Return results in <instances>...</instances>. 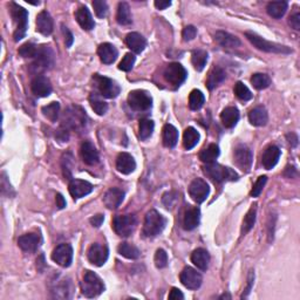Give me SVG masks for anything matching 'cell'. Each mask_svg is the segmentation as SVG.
Here are the masks:
<instances>
[{
	"label": "cell",
	"mask_w": 300,
	"mask_h": 300,
	"mask_svg": "<svg viewBox=\"0 0 300 300\" xmlns=\"http://www.w3.org/2000/svg\"><path fill=\"white\" fill-rule=\"evenodd\" d=\"M191 262L196 265L198 269L202 271H207L210 263V256L205 249H196L191 255Z\"/></svg>",
	"instance_id": "32"
},
{
	"label": "cell",
	"mask_w": 300,
	"mask_h": 300,
	"mask_svg": "<svg viewBox=\"0 0 300 300\" xmlns=\"http://www.w3.org/2000/svg\"><path fill=\"white\" fill-rule=\"evenodd\" d=\"M288 24L291 25L292 28H294L295 31L300 30V13L297 12L294 14H292L290 17V20H288Z\"/></svg>",
	"instance_id": "55"
},
{
	"label": "cell",
	"mask_w": 300,
	"mask_h": 300,
	"mask_svg": "<svg viewBox=\"0 0 300 300\" xmlns=\"http://www.w3.org/2000/svg\"><path fill=\"white\" fill-rule=\"evenodd\" d=\"M41 242L42 238L40 233H26L19 237L18 245H19L23 251L28 252V254H33V252H35L40 248Z\"/></svg>",
	"instance_id": "16"
},
{
	"label": "cell",
	"mask_w": 300,
	"mask_h": 300,
	"mask_svg": "<svg viewBox=\"0 0 300 300\" xmlns=\"http://www.w3.org/2000/svg\"><path fill=\"white\" fill-rule=\"evenodd\" d=\"M126 43L129 47L130 50H133L134 53L140 54L142 53L144 48L147 47V40L143 35H141L137 32H132L126 37Z\"/></svg>",
	"instance_id": "25"
},
{
	"label": "cell",
	"mask_w": 300,
	"mask_h": 300,
	"mask_svg": "<svg viewBox=\"0 0 300 300\" xmlns=\"http://www.w3.org/2000/svg\"><path fill=\"white\" fill-rule=\"evenodd\" d=\"M215 40L224 48H236V47L241 46V40L236 35H232L224 31L216 32Z\"/></svg>",
	"instance_id": "29"
},
{
	"label": "cell",
	"mask_w": 300,
	"mask_h": 300,
	"mask_svg": "<svg viewBox=\"0 0 300 300\" xmlns=\"http://www.w3.org/2000/svg\"><path fill=\"white\" fill-rule=\"evenodd\" d=\"M136 225V218L134 215L115 216L113 219V229L121 237H128L133 233Z\"/></svg>",
	"instance_id": "8"
},
{
	"label": "cell",
	"mask_w": 300,
	"mask_h": 300,
	"mask_svg": "<svg viewBox=\"0 0 300 300\" xmlns=\"http://www.w3.org/2000/svg\"><path fill=\"white\" fill-rule=\"evenodd\" d=\"M287 140L288 142H290V144L292 147H297L298 146V136L295 135L294 133H291V134H287Z\"/></svg>",
	"instance_id": "62"
},
{
	"label": "cell",
	"mask_w": 300,
	"mask_h": 300,
	"mask_svg": "<svg viewBox=\"0 0 300 300\" xmlns=\"http://www.w3.org/2000/svg\"><path fill=\"white\" fill-rule=\"evenodd\" d=\"M201 220V211L200 209L194 207L188 209L186 215H184V220H183V225L186 230H194L195 227L198 226Z\"/></svg>",
	"instance_id": "33"
},
{
	"label": "cell",
	"mask_w": 300,
	"mask_h": 300,
	"mask_svg": "<svg viewBox=\"0 0 300 300\" xmlns=\"http://www.w3.org/2000/svg\"><path fill=\"white\" fill-rule=\"evenodd\" d=\"M167 220L156 210H150L146 215L143 224V234L146 237H155L163 231Z\"/></svg>",
	"instance_id": "5"
},
{
	"label": "cell",
	"mask_w": 300,
	"mask_h": 300,
	"mask_svg": "<svg viewBox=\"0 0 300 300\" xmlns=\"http://www.w3.org/2000/svg\"><path fill=\"white\" fill-rule=\"evenodd\" d=\"M54 64V54L52 49L48 46H39L37 55L34 57V66L41 70L53 66Z\"/></svg>",
	"instance_id": "18"
},
{
	"label": "cell",
	"mask_w": 300,
	"mask_h": 300,
	"mask_svg": "<svg viewBox=\"0 0 300 300\" xmlns=\"http://www.w3.org/2000/svg\"><path fill=\"white\" fill-rule=\"evenodd\" d=\"M245 37L248 38V40L254 45L256 48L266 53H276V54H288L292 52V49L288 48L287 46L279 45V43L267 41L265 39L259 37L258 34L254 33V32H247Z\"/></svg>",
	"instance_id": "2"
},
{
	"label": "cell",
	"mask_w": 300,
	"mask_h": 300,
	"mask_svg": "<svg viewBox=\"0 0 300 300\" xmlns=\"http://www.w3.org/2000/svg\"><path fill=\"white\" fill-rule=\"evenodd\" d=\"M103 220H104V216L99 214V215H95L94 217H92V218L89 219V222L94 227H100L101 225H102Z\"/></svg>",
	"instance_id": "58"
},
{
	"label": "cell",
	"mask_w": 300,
	"mask_h": 300,
	"mask_svg": "<svg viewBox=\"0 0 300 300\" xmlns=\"http://www.w3.org/2000/svg\"><path fill=\"white\" fill-rule=\"evenodd\" d=\"M179 279L187 288H189V290H197L202 285L203 278H202L201 273L197 272L193 267L187 266L184 267L182 272H181Z\"/></svg>",
	"instance_id": "12"
},
{
	"label": "cell",
	"mask_w": 300,
	"mask_h": 300,
	"mask_svg": "<svg viewBox=\"0 0 300 300\" xmlns=\"http://www.w3.org/2000/svg\"><path fill=\"white\" fill-rule=\"evenodd\" d=\"M94 187L87 181L73 179L70 183V193L74 200H79L92 193Z\"/></svg>",
	"instance_id": "20"
},
{
	"label": "cell",
	"mask_w": 300,
	"mask_h": 300,
	"mask_svg": "<svg viewBox=\"0 0 300 300\" xmlns=\"http://www.w3.org/2000/svg\"><path fill=\"white\" fill-rule=\"evenodd\" d=\"M125 200V191L118 189V188H111L106 193L103 197V203L108 209L115 210L120 207V204Z\"/></svg>",
	"instance_id": "21"
},
{
	"label": "cell",
	"mask_w": 300,
	"mask_h": 300,
	"mask_svg": "<svg viewBox=\"0 0 300 300\" xmlns=\"http://www.w3.org/2000/svg\"><path fill=\"white\" fill-rule=\"evenodd\" d=\"M65 120H66L67 127L80 129L85 127L87 116L80 107H71L65 114Z\"/></svg>",
	"instance_id": "13"
},
{
	"label": "cell",
	"mask_w": 300,
	"mask_h": 300,
	"mask_svg": "<svg viewBox=\"0 0 300 300\" xmlns=\"http://www.w3.org/2000/svg\"><path fill=\"white\" fill-rule=\"evenodd\" d=\"M249 120H250V124L256 126V127H263V126L267 124L269 115H267L265 108L259 106L250 110V113H249Z\"/></svg>",
	"instance_id": "31"
},
{
	"label": "cell",
	"mask_w": 300,
	"mask_h": 300,
	"mask_svg": "<svg viewBox=\"0 0 300 300\" xmlns=\"http://www.w3.org/2000/svg\"><path fill=\"white\" fill-rule=\"evenodd\" d=\"M63 32H64L65 37H66V38H65V40H66V46L71 47L72 45H73V41H74L73 34H72L71 31L68 30L66 26H64V25H63Z\"/></svg>",
	"instance_id": "57"
},
{
	"label": "cell",
	"mask_w": 300,
	"mask_h": 300,
	"mask_svg": "<svg viewBox=\"0 0 300 300\" xmlns=\"http://www.w3.org/2000/svg\"><path fill=\"white\" fill-rule=\"evenodd\" d=\"M297 175H298V171L294 167H287L284 171V176H286L287 178H293V177H295Z\"/></svg>",
	"instance_id": "60"
},
{
	"label": "cell",
	"mask_w": 300,
	"mask_h": 300,
	"mask_svg": "<svg viewBox=\"0 0 300 300\" xmlns=\"http://www.w3.org/2000/svg\"><path fill=\"white\" fill-rule=\"evenodd\" d=\"M281 155V151L279 148L277 146H270L267 147L263 153V157H262V163L264 165V168L266 170H271V169L274 168L279 161Z\"/></svg>",
	"instance_id": "22"
},
{
	"label": "cell",
	"mask_w": 300,
	"mask_h": 300,
	"mask_svg": "<svg viewBox=\"0 0 300 300\" xmlns=\"http://www.w3.org/2000/svg\"><path fill=\"white\" fill-rule=\"evenodd\" d=\"M82 294L87 298H95L104 291V284L101 278L93 271H86L81 283Z\"/></svg>",
	"instance_id": "3"
},
{
	"label": "cell",
	"mask_w": 300,
	"mask_h": 300,
	"mask_svg": "<svg viewBox=\"0 0 300 300\" xmlns=\"http://www.w3.org/2000/svg\"><path fill=\"white\" fill-rule=\"evenodd\" d=\"M89 102L92 106L93 110L95 111L97 115H104L108 110V104L97 95L96 93H92L89 96Z\"/></svg>",
	"instance_id": "42"
},
{
	"label": "cell",
	"mask_w": 300,
	"mask_h": 300,
	"mask_svg": "<svg viewBox=\"0 0 300 300\" xmlns=\"http://www.w3.org/2000/svg\"><path fill=\"white\" fill-rule=\"evenodd\" d=\"M191 63H193L195 70L198 72L203 71L208 63L207 50H203V49L194 50L193 54H191Z\"/></svg>",
	"instance_id": "40"
},
{
	"label": "cell",
	"mask_w": 300,
	"mask_h": 300,
	"mask_svg": "<svg viewBox=\"0 0 300 300\" xmlns=\"http://www.w3.org/2000/svg\"><path fill=\"white\" fill-rule=\"evenodd\" d=\"M219 156V147L215 143L209 144L207 148L202 149L200 153V160L203 163H214L216 158Z\"/></svg>",
	"instance_id": "38"
},
{
	"label": "cell",
	"mask_w": 300,
	"mask_h": 300,
	"mask_svg": "<svg viewBox=\"0 0 300 300\" xmlns=\"http://www.w3.org/2000/svg\"><path fill=\"white\" fill-rule=\"evenodd\" d=\"M234 161L242 170L249 171V169L252 165V161H254V154H252L250 148L241 144L234 149Z\"/></svg>",
	"instance_id": "15"
},
{
	"label": "cell",
	"mask_w": 300,
	"mask_h": 300,
	"mask_svg": "<svg viewBox=\"0 0 300 300\" xmlns=\"http://www.w3.org/2000/svg\"><path fill=\"white\" fill-rule=\"evenodd\" d=\"M118 254L128 259H137L141 256V252L135 245L129 243H121L118 245Z\"/></svg>",
	"instance_id": "44"
},
{
	"label": "cell",
	"mask_w": 300,
	"mask_h": 300,
	"mask_svg": "<svg viewBox=\"0 0 300 300\" xmlns=\"http://www.w3.org/2000/svg\"><path fill=\"white\" fill-rule=\"evenodd\" d=\"M225 78H226V74H225V72L222 70V68L214 67L208 75L207 87L210 90H212L214 88H216V87L219 84H222V82L225 80Z\"/></svg>",
	"instance_id": "34"
},
{
	"label": "cell",
	"mask_w": 300,
	"mask_h": 300,
	"mask_svg": "<svg viewBox=\"0 0 300 300\" xmlns=\"http://www.w3.org/2000/svg\"><path fill=\"white\" fill-rule=\"evenodd\" d=\"M93 7H94V11H95L96 16L101 18V19L107 16L108 6L106 2H103V0H94Z\"/></svg>",
	"instance_id": "52"
},
{
	"label": "cell",
	"mask_w": 300,
	"mask_h": 300,
	"mask_svg": "<svg viewBox=\"0 0 300 300\" xmlns=\"http://www.w3.org/2000/svg\"><path fill=\"white\" fill-rule=\"evenodd\" d=\"M163 75L168 84H170L173 87H179L186 81L188 73L182 65L178 63H172L165 67Z\"/></svg>",
	"instance_id": "9"
},
{
	"label": "cell",
	"mask_w": 300,
	"mask_h": 300,
	"mask_svg": "<svg viewBox=\"0 0 300 300\" xmlns=\"http://www.w3.org/2000/svg\"><path fill=\"white\" fill-rule=\"evenodd\" d=\"M267 182V177L266 176H260L258 177V179L256 181L254 188H252L251 190V196L252 197H258L260 194H262V191L264 189V187H265V184Z\"/></svg>",
	"instance_id": "53"
},
{
	"label": "cell",
	"mask_w": 300,
	"mask_h": 300,
	"mask_svg": "<svg viewBox=\"0 0 300 300\" xmlns=\"http://www.w3.org/2000/svg\"><path fill=\"white\" fill-rule=\"evenodd\" d=\"M196 35H197V28L195 26H193V25H189V26H187L182 32V37H183L184 41L194 40V39L196 38Z\"/></svg>",
	"instance_id": "54"
},
{
	"label": "cell",
	"mask_w": 300,
	"mask_h": 300,
	"mask_svg": "<svg viewBox=\"0 0 300 300\" xmlns=\"http://www.w3.org/2000/svg\"><path fill=\"white\" fill-rule=\"evenodd\" d=\"M52 259L63 267H70L73 262V248L70 244H60L54 249Z\"/></svg>",
	"instance_id": "11"
},
{
	"label": "cell",
	"mask_w": 300,
	"mask_h": 300,
	"mask_svg": "<svg viewBox=\"0 0 300 300\" xmlns=\"http://www.w3.org/2000/svg\"><path fill=\"white\" fill-rule=\"evenodd\" d=\"M116 20L117 23L122 26H129L133 23L132 13H130V7L127 3H120L117 7L116 13Z\"/></svg>",
	"instance_id": "39"
},
{
	"label": "cell",
	"mask_w": 300,
	"mask_h": 300,
	"mask_svg": "<svg viewBox=\"0 0 300 300\" xmlns=\"http://www.w3.org/2000/svg\"><path fill=\"white\" fill-rule=\"evenodd\" d=\"M254 280H255V273H254V271H250V273H249V278H248V287L245 288L244 293L242 294V299L247 298L249 295V293H250L252 284H254Z\"/></svg>",
	"instance_id": "56"
},
{
	"label": "cell",
	"mask_w": 300,
	"mask_h": 300,
	"mask_svg": "<svg viewBox=\"0 0 300 300\" xmlns=\"http://www.w3.org/2000/svg\"><path fill=\"white\" fill-rule=\"evenodd\" d=\"M155 125L154 121L149 120V118H142L139 124V136L141 140L146 141L153 135Z\"/></svg>",
	"instance_id": "43"
},
{
	"label": "cell",
	"mask_w": 300,
	"mask_h": 300,
	"mask_svg": "<svg viewBox=\"0 0 300 300\" xmlns=\"http://www.w3.org/2000/svg\"><path fill=\"white\" fill-rule=\"evenodd\" d=\"M31 88L34 95L38 97H47L52 93L50 81L46 77H42V75H38L32 80Z\"/></svg>",
	"instance_id": "19"
},
{
	"label": "cell",
	"mask_w": 300,
	"mask_h": 300,
	"mask_svg": "<svg viewBox=\"0 0 300 300\" xmlns=\"http://www.w3.org/2000/svg\"><path fill=\"white\" fill-rule=\"evenodd\" d=\"M203 170L205 175L217 184L227 182V181L234 182V181H238V178H239L238 173L232 170V169L229 167H224V165L216 163V162H214V163H208L203 168Z\"/></svg>",
	"instance_id": "1"
},
{
	"label": "cell",
	"mask_w": 300,
	"mask_h": 300,
	"mask_svg": "<svg viewBox=\"0 0 300 300\" xmlns=\"http://www.w3.org/2000/svg\"><path fill=\"white\" fill-rule=\"evenodd\" d=\"M219 299H231V295L230 294H223V295H220Z\"/></svg>",
	"instance_id": "64"
},
{
	"label": "cell",
	"mask_w": 300,
	"mask_h": 300,
	"mask_svg": "<svg viewBox=\"0 0 300 300\" xmlns=\"http://www.w3.org/2000/svg\"><path fill=\"white\" fill-rule=\"evenodd\" d=\"M42 113L49 121L56 122L60 113V103L59 102H52L48 106L42 107Z\"/></svg>",
	"instance_id": "47"
},
{
	"label": "cell",
	"mask_w": 300,
	"mask_h": 300,
	"mask_svg": "<svg viewBox=\"0 0 300 300\" xmlns=\"http://www.w3.org/2000/svg\"><path fill=\"white\" fill-rule=\"evenodd\" d=\"M97 54H99L101 61L106 65L113 64L118 56V52H117L116 47H115L114 45H111V43H109V42L101 43V45L99 46V48H97Z\"/></svg>",
	"instance_id": "23"
},
{
	"label": "cell",
	"mask_w": 300,
	"mask_h": 300,
	"mask_svg": "<svg viewBox=\"0 0 300 300\" xmlns=\"http://www.w3.org/2000/svg\"><path fill=\"white\" fill-rule=\"evenodd\" d=\"M169 299H170V300L184 299V294L178 290V288L172 287L171 291H170V293H169Z\"/></svg>",
	"instance_id": "59"
},
{
	"label": "cell",
	"mask_w": 300,
	"mask_h": 300,
	"mask_svg": "<svg viewBox=\"0 0 300 300\" xmlns=\"http://www.w3.org/2000/svg\"><path fill=\"white\" fill-rule=\"evenodd\" d=\"M134 64H135V55L132 53H127L124 56V59H122L120 65H118V70L124 72H129L132 71Z\"/></svg>",
	"instance_id": "51"
},
{
	"label": "cell",
	"mask_w": 300,
	"mask_h": 300,
	"mask_svg": "<svg viewBox=\"0 0 300 300\" xmlns=\"http://www.w3.org/2000/svg\"><path fill=\"white\" fill-rule=\"evenodd\" d=\"M128 104L135 111H148L153 107V99L144 90H133L128 95Z\"/></svg>",
	"instance_id": "6"
},
{
	"label": "cell",
	"mask_w": 300,
	"mask_h": 300,
	"mask_svg": "<svg viewBox=\"0 0 300 300\" xmlns=\"http://www.w3.org/2000/svg\"><path fill=\"white\" fill-rule=\"evenodd\" d=\"M220 120L225 128H233L239 121V110L236 107H226L220 114Z\"/></svg>",
	"instance_id": "30"
},
{
	"label": "cell",
	"mask_w": 300,
	"mask_h": 300,
	"mask_svg": "<svg viewBox=\"0 0 300 300\" xmlns=\"http://www.w3.org/2000/svg\"><path fill=\"white\" fill-rule=\"evenodd\" d=\"M75 19L85 31H92L95 27V23H94L92 14H90L89 10L86 6L79 7L77 12H75Z\"/></svg>",
	"instance_id": "27"
},
{
	"label": "cell",
	"mask_w": 300,
	"mask_h": 300,
	"mask_svg": "<svg viewBox=\"0 0 300 300\" xmlns=\"http://www.w3.org/2000/svg\"><path fill=\"white\" fill-rule=\"evenodd\" d=\"M50 293L54 298H70L72 293L71 280H66V278H56V280H53L50 284Z\"/></svg>",
	"instance_id": "17"
},
{
	"label": "cell",
	"mask_w": 300,
	"mask_h": 300,
	"mask_svg": "<svg viewBox=\"0 0 300 300\" xmlns=\"http://www.w3.org/2000/svg\"><path fill=\"white\" fill-rule=\"evenodd\" d=\"M116 169L121 173L129 175L136 169V162L128 153H121L116 158Z\"/></svg>",
	"instance_id": "24"
},
{
	"label": "cell",
	"mask_w": 300,
	"mask_h": 300,
	"mask_svg": "<svg viewBox=\"0 0 300 300\" xmlns=\"http://www.w3.org/2000/svg\"><path fill=\"white\" fill-rule=\"evenodd\" d=\"M81 157L86 164L94 165L99 162V153H97L96 148L94 147L93 143H90L89 141H85L81 144Z\"/></svg>",
	"instance_id": "26"
},
{
	"label": "cell",
	"mask_w": 300,
	"mask_h": 300,
	"mask_svg": "<svg viewBox=\"0 0 300 300\" xmlns=\"http://www.w3.org/2000/svg\"><path fill=\"white\" fill-rule=\"evenodd\" d=\"M209 194H210V188H209L208 183L202 178L194 179L189 186V195L193 198V201L196 203L201 204L207 200Z\"/></svg>",
	"instance_id": "10"
},
{
	"label": "cell",
	"mask_w": 300,
	"mask_h": 300,
	"mask_svg": "<svg viewBox=\"0 0 300 300\" xmlns=\"http://www.w3.org/2000/svg\"><path fill=\"white\" fill-rule=\"evenodd\" d=\"M94 81L96 82L97 89L101 95L107 99H115L121 93V87L118 86L116 81L111 80L109 78L102 77V75H94Z\"/></svg>",
	"instance_id": "7"
},
{
	"label": "cell",
	"mask_w": 300,
	"mask_h": 300,
	"mask_svg": "<svg viewBox=\"0 0 300 300\" xmlns=\"http://www.w3.org/2000/svg\"><path fill=\"white\" fill-rule=\"evenodd\" d=\"M155 265L158 269H164L165 266L168 265V255L167 252H165L163 249H158L156 251V254H155Z\"/></svg>",
	"instance_id": "50"
},
{
	"label": "cell",
	"mask_w": 300,
	"mask_h": 300,
	"mask_svg": "<svg viewBox=\"0 0 300 300\" xmlns=\"http://www.w3.org/2000/svg\"><path fill=\"white\" fill-rule=\"evenodd\" d=\"M200 142V133L193 127H188L183 134V146L187 150L193 149Z\"/></svg>",
	"instance_id": "35"
},
{
	"label": "cell",
	"mask_w": 300,
	"mask_h": 300,
	"mask_svg": "<svg viewBox=\"0 0 300 300\" xmlns=\"http://www.w3.org/2000/svg\"><path fill=\"white\" fill-rule=\"evenodd\" d=\"M287 7L288 4L286 2H272L267 4L266 11L270 17L274 18V19H280L286 13Z\"/></svg>",
	"instance_id": "36"
},
{
	"label": "cell",
	"mask_w": 300,
	"mask_h": 300,
	"mask_svg": "<svg viewBox=\"0 0 300 300\" xmlns=\"http://www.w3.org/2000/svg\"><path fill=\"white\" fill-rule=\"evenodd\" d=\"M39 46L34 45V43H25L19 48V54L23 57H32L34 59L35 55H37Z\"/></svg>",
	"instance_id": "49"
},
{
	"label": "cell",
	"mask_w": 300,
	"mask_h": 300,
	"mask_svg": "<svg viewBox=\"0 0 300 300\" xmlns=\"http://www.w3.org/2000/svg\"><path fill=\"white\" fill-rule=\"evenodd\" d=\"M154 4H155V6H156V9L165 10V9H168V7L171 5V2H162V0L158 2V0H156V2H155Z\"/></svg>",
	"instance_id": "63"
},
{
	"label": "cell",
	"mask_w": 300,
	"mask_h": 300,
	"mask_svg": "<svg viewBox=\"0 0 300 300\" xmlns=\"http://www.w3.org/2000/svg\"><path fill=\"white\" fill-rule=\"evenodd\" d=\"M55 201H56V207L59 209H64L66 207V201H65V198L61 194H56Z\"/></svg>",
	"instance_id": "61"
},
{
	"label": "cell",
	"mask_w": 300,
	"mask_h": 300,
	"mask_svg": "<svg viewBox=\"0 0 300 300\" xmlns=\"http://www.w3.org/2000/svg\"><path fill=\"white\" fill-rule=\"evenodd\" d=\"M178 142V132L172 125H165L163 127V144L167 148H173Z\"/></svg>",
	"instance_id": "37"
},
{
	"label": "cell",
	"mask_w": 300,
	"mask_h": 300,
	"mask_svg": "<svg viewBox=\"0 0 300 300\" xmlns=\"http://www.w3.org/2000/svg\"><path fill=\"white\" fill-rule=\"evenodd\" d=\"M256 216H257V204H254L250 208V210L248 211V214L243 220V225H242V236H245L248 232H250L256 223Z\"/></svg>",
	"instance_id": "41"
},
{
	"label": "cell",
	"mask_w": 300,
	"mask_h": 300,
	"mask_svg": "<svg viewBox=\"0 0 300 300\" xmlns=\"http://www.w3.org/2000/svg\"><path fill=\"white\" fill-rule=\"evenodd\" d=\"M11 14H12L14 23L17 24V28L14 31V41L18 42L25 37L28 25V12L24 7H21L16 3L11 4Z\"/></svg>",
	"instance_id": "4"
},
{
	"label": "cell",
	"mask_w": 300,
	"mask_h": 300,
	"mask_svg": "<svg viewBox=\"0 0 300 300\" xmlns=\"http://www.w3.org/2000/svg\"><path fill=\"white\" fill-rule=\"evenodd\" d=\"M37 31L43 35H49L53 32V19L47 11H42L37 17Z\"/></svg>",
	"instance_id": "28"
},
{
	"label": "cell",
	"mask_w": 300,
	"mask_h": 300,
	"mask_svg": "<svg viewBox=\"0 0 300 300\" xmlns=\"http://www.w3.org/2000/svg\"><path fill=\"white\" fill-rule=\"evenodd\" d=\"M205 102L204 94L198 89H194L189 95V107L191 110H198L203 107Z\"/></svg>",
	"instance_id": "45"
},
{
	"label": "cell",
	"mask_w": 300,
	"mask_h": 300,
	"mask_svg": "<svg viewBox=\"0 0 300 300\" xmlns=\"http://www.w3.org/2000/svg\"><path fill=\"white\" fill-rule=\"evenodd\" d=\"M234 94H236V96L242 101H249L252 99L251 90L249 89L243 82H237L236 86H234Z\"/></svg>",
	"instance_id": "48"
},
{
	"label": "cell",
	"mask_w": 300,
	"mask_h": 300,
	"mask_svg": "<svg viewBox=\"0 0 300 300\" xmlns=\"http://www.w3.org/2000/svg\"><path fill=\"white\" fill-rule=\"evenodd\" d=\"M88 259L89 262L95 266H102L107 262L108 256H109V250L106 245L100 243H94L90 245L88 250Z\"/></svg>",
	"instance_id": "14"
},
{
	"label": "cell",
	"mask_w": 300,
	"mask_h": 300,
	"mask_svg": "<svg viewBox=\"0 0 300 300\" xmlns=\"http://www.w3.org/2000/svg\"><path fill=\"white\" fill-rule=\"evenodd\" d=\"M251 84L254 85V87L256 89L262 90V89L267 88V87H270L271 79H270L269 75L263 74V73H257V74L252 75Z\"/></svg>",
	"instance_id": "46"
}]
</instances>
